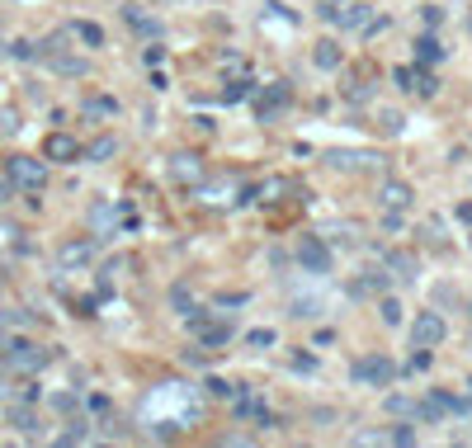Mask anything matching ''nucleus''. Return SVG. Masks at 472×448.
Returning a JSON list of instances; mask_svg holds the SVG:
<instances>
[{
    "instance_id": "nucleus-26",
    "label": "nucleus",
    "mask_w": 472,
    "mask_h": 448,
    "mask_svg": "<svg viewBox=\"0 0 472 448\" xmlns=\"http://www.w3.org/2000/svg\"><path fill=\"white\" fill-rule=\"evenodd\" d=\"M85 156H90V161H104V156H113V142H109V137H104V142H94V147H90Z\"/></svg>"
},
{
    "instance_id": "nucleus-2",
    "label": "nucleus",
    "mask_w": 472,
    "mask_h": 448,
    "mask_svg": "<svg viewBox=\"0 0 472 448\" xmlns=\"http://www.w3.org/2000/svg\"><path fill=\"white\" fill-rule=\"evenodd\" d=\"M349 378H354V382H364V387H387L397 378V363L387 354H368V359H359V363L349 368Z\"/></svg>"
},
{
    "instance_id": "nucleus-18",
    "label": "nucleus",
    "mask_w": 472,
    "mask_h": 448,
    "mask_svg": "<svg viewBox=\"0 0 472 448\" xmlns=\"http://www.w3.org/2000/svg\"><path fill=\"white\" fill-rule=\"evenodd\" d=\"M416 47H421V62H435V57H444V43L435 38V33H425Z\"/></svg>"
},
{
    "instance_id": "nucleus-31",
    "label": "nucleus",
    "mask_w": 472,
    "mask_h": 448,
    "mask_svg": "<svg viewBox=\"0 0 472 448\" xmlns=\"http://www.w3.org/2000/svg\"><path fill=\"white\" fill-rule=\"evenodd\" d=\"M10 194H15V185H10V180H0V203L10 199Z\"/></svg>"
},
{
    "instance_id": "nucleus-24",
    "label": "nucleus",
    "mask_w": 472,
    "mask_h": 448,
    "mask_svg": "<svg viewBox=\"0 0 472 448\" xmlns=\"http://www.w3.org/2000/svg\"><path fill=\"white\" fill-rule=\"evenodd\" d=\"M383 321H387V325L402 321V302H397V297H383Z\"/></svg>"
},
{
    "instance_id": "nucleus-23",
    "label": "nucleus",
    "mask_w": 472,
    "mask_h": 448,
    "mask_svg": "<svg viewBox=\"0 0 472 448\" xmlns=\"http://www.w3.org/2000/svg\"><path fill=\"white\" fill-rule=\"evenodd\" d=\"M10 420H15V425H19L24 434H38V416H33V411H15Z\"/></svg>"
},
{
    "instance_id": "nucleus-27",
    "label": "nucleus",
    "mask_w": 472,
    "mask_h": 448,
    "mask_svg": "<svg viewBox=\"0 0 472 448\" xmlns=\"http://www.w3.org/2000/svg\"><path fill=\"white\" fill-rule=\"evenodd\" d=\"M85 113H90V118H99V113H113V104H109V99H90V104H85Z\"/></svg>"
},
{
    "instance_id": "nucleus-29",
    "label": "nucleus",
    "mask_w": 472,
    "mask_h": 448,
    "mask_svg": "<svg viewBox=\"0 0 472 448\" xmlns=\"http://www.w3.org/2000/svg\"><path fill=\"white\" fill-rule=\"evenodd\" d=\"M208 392H213V397H232V387H227V382H222V378H208Z\"/></svg>"
},
{
    "instance_id": "nucleus-11",
    "label": "nucleus",
    "mask_w": 472,
    "mask_h": 448,
    "mask_svg": "<svg viewBox=\"0 0 472 448\" xmlns=\"http://www.w3.org/2000/svg\"><path fill=\"white\" fill-rule=\"evenodd\" d=\"M383 288H387V274H378V269H364V274L349 283L354 297H373V293H383Z\"/></svg>"
},
{
    "instance_id": "nucleus-13",
    "label": "nucleus",
    "mask_w": 472,
    "mask_h": 448,
    "mask_svg": "<svg viewBox=\"0 0 472 448\" xmlns=\"http://www.w3.org/2000/svg\"><path fill=\"white\" fill-rule=\"evenodd\" d=\"M94 260V241H71L62 246V264H90Z\"/></svg>"
},
{
    "instance_id": "nucleus-12",
    "label": "nucleus",
    "mask_w": 472,
    "mask_h": 448,
    "mask_svg": "<svg viewBox=\"0 0 472 448\" xmlns=\"http://www.w3.org/2000/svg\"><path fill=\"white\" fill-rule=\"evenodd\" d=\"M236 416H241V420H260V425H274V420L265 416L260 397H236Z\"/></svg>"
},
{
    "instance_id": "nucleus-5",
    "label": "nucleus",
    "mask_w": 472,
    "mask_h": 448,
    "mask_svg": "<svg viewBox=\"0 0 472 448\" xmlns=\"http://www.w3.org/2000/svg\"><path fill=\"white\" fill-rule=\"evenodd\" d=\"M298 264L307 269V274H330V250H326V241L302 236V241H298Z\"/></svg>"
},
{
    "instance_id": "nucleus-8",
    "label": "nucleus",
    "mask_w": 472,
    "mask_h": 448,
    "mask_svg": "<svg viewBox=\"0 0 472 448\" xmlns=\"http://www.w3.org/2000/svg\"><path fill=\"white\" fill-rule=\"evenodd\" d=\"M283 99H288V85H283V80H274V85L255 99V113H260V118H274V113L283 108Z\"/></svg>"
},
{
    "instance_id": "nucleus-16",
    "label": "nucleus",
    "mask_w": 472,
    "mask_h": 448,
    "mask_svg": "<svg viewBox=\"0 0 472 448\" xmlns=\"http://www.w3.org/2000/svg\"><path fill=\"white\" fill-rule=\"evenodd\" d=\"M312 62H316V66H326V71H330V66H340V47H335V43H316Z\"/></svg>"
},
{
    "instance_id": "nucleus-17",
    "label": "nucleus",
    "mask_w": 472,
    "mask_h": 448,
    "mask_svg": "<svg viewBox=\"0 0 472 448\" xmlns=\"http://www.w3.org/2000/svg\"><path fill=\"white\" fill-rule=\"evenodd\" d=\"M383 203H387V208H406V203H411V189L406 185H383Z\"/></svg>"
},
{
    "instance_id": "nucleus-25",
    "label": "nucleus",
    "mask_w": 472,
    "mask_h": 448,
    "mask_svg": "<svg viewBox=\"0 0 472 448\" xmlns=\"http://www.w3.org/2000/svg\"><path fill=\"white\" fill-rule=\"evenodd\" d=\"M29 311H0V325H29Z\"/></svg>"
},
{
    "instance_id": "nucleus-22",
    "label": "nucleus",
    "mask_w": 472,
    "mask_h": 448,
    "mask_svg": "<svg viewBox=\"0 0 472 448\" xmlns=\"http://www.w3.org/2000/svg\"><path fill=\"white\" fill-rule=\"evenodd\" d=\"M170 307H180L185 316H194V297H189V288H175V293H170Z\"/></svg>"
},
{
    "instance_id": "nucleus-19",
    "label": "nucleus",
    "mask_w": 472,
    "mask_h": 448,
    "mask_svg": "<svg viewBox=\"0 0 472 448\" xmlns=\"http://www.w3.org/2000/svg\"><path fill=\"white\" fill-rule=\"evenodd\" d=\"M90 227L94 232H109L113 227V208H90Z\"/></svg>"
},
{
    "instance_id": "nucleus-7",
    "label": "nucleus",
    "mask_w": 472,
    "mask_h": 448,
    "mask_svg": "<svg viewBox=\"0 0 472 448\" xmlns=\"http://www.w3.org/2000/svg\"><path fill=\"white\" fill-rule=\"evenodd\" d=\"M170 180H180V185H199V180H204L199 156H170Z\"/></svg>"
},
{
    "instance_id": "nucleus-28",
    "label": "nucleus",
    "mask_w": 472,
    "mask_h": 448,
    "mask_svg": "<svg viewBox=\"0 0 472 448\" xmlns=\"http://www.w3.org/2000/svg\"><path fill=\"white\" fill-rule=\"evenodd\" d=\"M251 344L255 349H269V344H274V330H251Z\"/></svg>"
},
{
    "instance_id": "nucleus-21",
    "label": "nucleus",
    "mask_w": 472,
    "mask_h": 448,
    "mask_svg": "<svg viewBox=\"0 0 472 448\" xmlns=\"http://www.w3.org/2000/svg\"><path fill=\"white\" fill-rule=\"evenodd\" d=\"M76 38H85L90 47H99L104 43V29H99V24H76Z\"/></svg>"
},
{
    "instance_id": "nucleus-3",
    "label": "nucleus",
    "mask_w": 472,
    "mask_h": 448,
    "mask_svg": "<svg viewBox=\"0 0 472 448\" xmlns=\"http://www.w3.org/2000/svg\"><path fill=\"white\" fill-rule=\"evenodd\" d=\"M444 335H449V325H444L440 311H421V316L411 321V344H416V349H440Z\"/></svg>"
},
{
    "instance_id": "nucleus-9",
    "label": "nucleus",
    "mask_w": 472,
    "mask_h": 448,
    "mask_svg": "<svg viewBox=\"0 0 472 448\" xmlns=\"http://www.w3.org/2000/svg\"><path fill=\"white\" fill-rule=\"evenodd\" d=\"M194 330H199V344H208V349L232 340V325L227 321H194Z\"/></svg>"
},
{
    "instance_id": "nucleus-10",
    "label": "nucleus",
    "mask_w": 472,
    "mask_h": 448,
    "mask_svg": "<svg viewBox=\"0 0 472 448\" xmlns=\"http://www.w3.org/2000/svg\"><path fill=\"white\" fill-rule=\"evenodd\" d=\"M387 278L411 283V278H416V255H411V250H392V255H387Z\"/></svg>"
},
{
    "instance_id": "nucleus-33",
    "label": "nucleus",
    "mask_w": 472,
    "mask_h": 448,
    "mask_svg": "<svg viewBox=\"0 0 472 448\" xmlns=\"http://www.w3.org/2000/svg\"><path fill=\"white\" fill-rule=\"evenodd\" d=\"M468 33H472V19H468Z\"/></svg>"
},
{
    "instance_id": "nucleus-6",
    "label": "nucleus",
    "mask_w": 472,
    "mask_h": 448,
    "mask_svg": "<svg viewBox=\"0 0 472 448\" xmlns=\"http://www.w3.org/2000/svg\"><path fill=\"white\" fill-rule=\"evenodd\" d=\"M5 359H10V368H19V373H38L47 363V349H38V344H29V340H10Z\"/></svg>"
},
{
    "instance_id": "nucleus-15",
    "label": "nucleus",
    "mask_w": 472,
    "mask_h": 448,
    "mask_svg": "<svg viewBox=\"0 0 472 448\" xmlns=\"http://www.w3.org/2000/svg\"><path fill=\"white\" fill-rule=\"evenodd\" d=\"M47 156L52 161H71V156H80V147L71 137H47Z\"/></svg>"
},
{
    "instance_id": "nucleus-32",
    "label": "nucleus",
    "mask_w": 472,
    "mask_h": 448,
    "mask_svg": "<svg viewBox=\"0 0 472 448\" xmlns=\"http://www.w3.org/2000/svg\"><path fill=\"white\" fill-rule=\"evenodd\" d=\"M468 411H472V382H468Z\"/></svg>"
},
{
    "instance_id": "nucleus-1",
    "label": "nucleus",
    "mask_w": 472,
    "mask_h": 448,
    "mask_svg": "<svg viewBox=\"0 0 472 448\" xmlns=\"http://www.w3.org/2000/svg\"><path fill=\"white\" fill-rule=\"evenodd\" d=\"M5 180L19 185V189H29V194H38V189L47 185V166L33 161V156H10V161H5Z\"/></svg>"
},
{
    "instance_id": "nucleus-14",
    "label": "nucleus",
    "mask_w": 472,
    "mask_h": 448,
    "mask_svg": "<svg viewBox=\"0 0 472 448\" xmlns=\"http://www.w3.org/2000/svg\"><path fill=\"white\" fill-rule=\"evenodd\" d=\"M326 161H330V166H340V170H354V166H373V161H378V156H368V151H330L326 156Z\"/></svg>"
},
{
    "instance_id": "nucleus-20",
    "label": "nucleus",
    "mask_w": 472,
    "mask_h": 448,
    "mask_svg": "<svg viewBox=\"0 0 472 448\" xmlns=\"http://www.w3.org/2000/svg\"><path fill=\"white\" fill-rule=\"evenodd\" d=\"M387 411H392V416H416L421 406L411 402V397H387Z\"/></svg>"
},
{
    "instance_id": "nucleus-30",
    "label": "nucleus",
    "mask_w": 472,
    "mask_h": 448,
    "mask_svg": "<svg viewBox=\"0 0 472 448\" xmlns=\"http://www.w3.org/2000/svg\"><path fill=\"white\" fill-rule=\"evenodd\" d=\"M52 406H57V411H76V397H71V392H62V397H52Z\"/></svg>"
},
{
    "instance_id": "nucleus-4",
    "label": "nucleus",
    "mask_w": 472,
    "mask_h": 448,
    "mask_svg": "<svg viewBox=\"0 0 472 448\" xmlns=\"http://www.w3.org/2000/svg\"><path fill=\"white\" fill-rule=\"evenodd\" d=\"M316 10H321V19L340 24V29H359L368 19V5H359V0H316Z\"/></svg>"
}]
</instances>
